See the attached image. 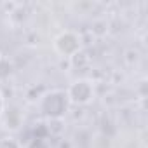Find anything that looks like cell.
<instances>
[{"mask_svg":"<svg viewBox=\"0 0 148 148\" xmlns=\"http://www.w3.org/2000/svg\"><path fill=\"white\" fill-rule=\"evenodd\" d=\"M68 106L70 101L66 91L63 89H51L38 98V110L44 117H47V120L64 119V115L68 113Z\"/></svg>","mask_w":148,"mask_h":148,"instance_id":"1","label":"cell"},{"mask_svg":"<svg viewBox=\"0 0 148 148\" xmlns=\"http://www.w3.org/2000/svg\"><path fill=\"white\" fill-rule=\"evenodd\" d=\"M54 51H56L61 58H66V59H70L71 56H75L79 51H82V38H80V33L71 32V30L61 32V33L54 38Z\"/></svg>","mask_w":148,"mask_h":148,"instance_id":"2","label":"cell"},{"mask_svg":"<svg viewBox=\"0 0 148 148\" xmlns=\"http://www.w3.org/2000/svg\"><path fill=\"white\" fill-rule=\"evenodd\" d=\"M66 96H68V101L73 105H79V106L89 105L94 99V84L87 79H79L70 84V87L66 89Z\"/></svg>","mask_w":148,"mask_h":148,"instance_id":"3","label":"cell"},{"mask_svg":"<svg viewBox=\"0 0 148 148\" xmlns=\"http://www.w3.org/2000/svg\"><path fill=\"white\" fill-rule=\"evenodd\" d=\"M4 117V127L7 131H18L21 125H23V115L18 108H9V110H4L2 113Z\"/></svg>","mask_w":148,"mask_h":148,"instance_id":"4","label":"cell"},{"mask_svg":"<svg viewBox=\"0 0 148 148\" xmlns=\"http://www.w3.org/2000/svg\"><path fill=\"white\" fill-rule=\"evenodd\" d=\"M89 63H91V58H89V54H87L86 51H79L75 56H71V58H70V64H71V66H75V68H79V70L87 68Z\"/></svg>","mask_w":148,"mask_h":148,"instance_id":"5","label":"cell"},{"mask_svg":"<svg viewBox=\"0 0 148 148\" xmlns=\"http://www.w3.org/2000/svg\"><path fill=\"white\" fill-rule=\"evenodd\" d=\"M64 119H52V120H49L47 122V132L51 134V136H61L63 134V131H64Z\"/></svg>","mask_w":148,"mask_h":148,"instance_id":"6","label":"cell"},{"mask_svg":"<svg viewBox=\"0 0 148 148\" xmlns=\"http://www.w3.org/2000/svg\"><path fill=\"white\" fill-rule=\"evenodd\" d=\"M26 148H51V143L47 136H33L32 139H28Z\"/></svg>","mask_w":148,"mask_h":148,"instance_id":"7","label":"cell"},{"mask_svg":"<svg viewBox=\"0 0 148 148\" xmlns=\"http://www.w3.org/2000/svg\"><path fill=\"white\" fill-rule=\"evenodd\" d=\"M89 32L92 33V37H103V35L108 32V23L103 21V19H98V21L92 23V26H91Z\"/></svg>","mask_w":148,"mask_h":148,"instance_id":"8","label":"cell"},{"mask_svg":"<svg viewBox=\"0 0 148 148\" xmlns=\"http://www.w3.org/2000/svg\"><path fill=\"white\" fill-rule=\"evenodd\" d=\"M0 148H21V145L14 138H5V139L0 141Z\"/></svg>","mask_w":148,"mask_h":148,"instance_id":"9","label":"cell"},{"mask_svg":"<svg viewBox=\"0 0 148 148\" xmlns=\"http://www.w3.org/2000/svg\"><path fill=\"white\" fill-rule=\"evenodd\" d=\"M4 110H5V98H4V94H2V91H0V117H2V113H4Z\"/></svg>","mask_w":148,"mask_h":148,"instance_id":"10","label":"cell"},{"mask_svg":"<svg viewBox=\"0 0 148 148\" xmlns=\"http://www.w3.org/2000/svg\"><path fill=\"white\" fill-rule=\"evenodd\" d=\"M2 59H4V58H2V52H0V63H2Z\"/></svg>","mask_w":148,"mask_h":148,"instance_id":"11","label":"cell"}]
</instances>
